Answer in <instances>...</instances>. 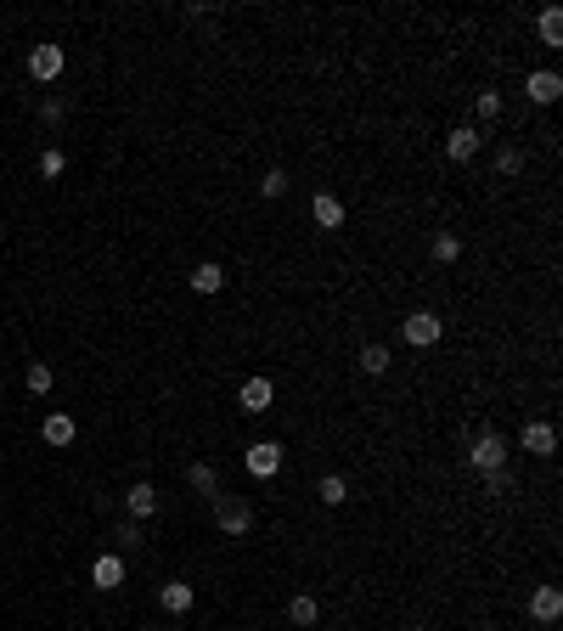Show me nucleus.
<instances>
[{"label": "nucleus", "mask_w": 563, "mask_h": 631, "mask_svg": "<svg viewBox=\"0 0 563 631\" xmlns=\"http://www.w3.org/2000/svg\"><path fill=\"white\" fill-rule=\"evenodd\" d=\"M518 446H524L530 457H552L558 451V429L547 423V417H530V423L518 429Z\"/></svg>", "instance_id": "obj_6"}, {"label": "nucleus", "mask_w": 563, "mask_h": 631, "mask_svg": "<svg viewBox=\"0 0 563 631\" xmlns=\"http://www.w3.org/2000/svg\"><path fill=\"white\" fill-rule=\"evenodd\" d=\"M91 586H96V592H119V586H124V553H101L91 564Z\"/></svg>", "instance_id": "obj_9"}, {"label": "nucleus", "mask_w": 563, "mask_h": 631, "mask_svg": "<svg viewBox=\"0 0 563 631\" xmlns=\"http://www.w3.org/2000/svg\"><path fill=\"white\" fill-rule=\"evenodd\" d=\"M356 367H361L366 378H383V372L394 367V350H389V344H361V355H356Z\"/></svg>", "instance_id": "obj_14"}, {"label": "nucleus", "mask_w": 563, "mask_h": 631, "mask_svg": "<svg viewBox=\"0 0 563 631\" xmlns=\"http://www.w3.org/2000/svg\"><path fill=\"white\" fill-rule=\"evenodd\" d=\"M163 631H170V626H163Z\"/></svg>", "instance_id": "obj_32"}, {"label": "nucleus", "mask_w": 563, "mask_h": 631, "mask_svg": "<svg viewBox=\"0 0 563 631\" xmlns=\"http://www.w3.org/2000/svg\"><path fill=\"white\" fill-rule=\"evenodd\" d=\"M242 468L254 479H277L282 474V446H277V440H254V446L242 451Z\"/></svg>", "instance_id": "obj_4"}, {"label": "nucleus", "mask_w": 563, "mask_h": 631, "mask_svg": "<svg viewBox=\"0 0 563 631\" xmlns=\"http://www.w3.org/2000/svg\"><path fill=\"white\" fill-rule=\"evenodd\" d=\"M473 113L485 119V124H490V119H502V91H479V96H473Z\"/></svg>", "instance_id": "obj_25"}, {"label": "nucleus", "mask_w": 563, "mask_h": 631, "mask_svg": "<svg viewBox=\"0 0 563 631\" xmlns=\"http://www.w3.org/2000/svg\"><path fill=\"white\" fill-rule=\"evenodd\" d=\"M524 96L535 102V108H552V102L563 96V79H558V68H535V74L524 79Z\"/></svg>", "instance_id": "obj_8"}, {"label": "nucleus", "mask_w": 563, "mask_h": 631, "mask_svg": "<svg viewBox=\"0 0 563 631\" xmlns=\"http://www.w3.org/2000/svg\"><path fill=\"white\" fill-rule=\"evenodd\" d=\"M40 119H46V124H62V119H68V102H62V96H46V102H40Z\"/></svg>", "instance_id": "obj_29"}, {"label": "nucleus", "mask_w": 563, "mask_h": 631, "mask_svg": "<svg viewBox=\"0 0 563 631\" xmlns=\"http://www.w3.org/2000/svg\"><path fill=\"white\" fill-rule=\"evenodd\" d=\"M186 479H192L198 496H208V502L220 496V468H215V462H192V468H186Z\"/></svg>", "instance_id": "obj_17"}, {"label": "nucleus", "mask_w": 563, "mask_h": 631, "mask_svg": "<svg viewBox=\"0 0 563 631\" xmlns=\"http://www.w3.org/2000/svg\"><path fill=\"white\" fill-rule=\"evenodd\" d=\"M287 620H294V626H304V631H310V626H316V620H321V603H316V598H310V592H299L294 603H287Z\"/></svg>", "instance_id": "obj_23"}, {"label": "nucleus", "mask_w": 563, "mask_h": 631, "mask_svg": "<svg viewBox=\"0 0 563 631\" xmlns=\"http://www.w3.org/2000/svg\"><path fill=\"white\" fill-rule=\"evenodd\" d=\"M479 141H485V136H479L473 124H456V130L445 136V158H451V164H468V158H479Z\"/></svg>", "instance_id": "obj_10"}, {"label": "nucleus", "mask_w": 563, "mask_h": 631, "mask_svg": "<svg viewBox=\"0 0 563 631\" xmlns=\"http://www.w3.org/2000/svg\"><path fill=\"white\" fill-rule=\"evenodd\" d=\"M270 401H277V384L260 372V378H242V389H237V406L242 412H254V417H265L270 412Z\"/></svg>", "instance_id": "obj_5"}, {"label": "nucleus", "mask_w": 563, "mask_h": 631, "mask_svg": "<svg viewBox=\"0 0 563 631\" xmlns=\"http://www.w3.org/2000/svg\"><path fill=\"white\" fill-rule=\"evenodd\" d=\"M51 384H57V372H51L46 361H29V367H23V389L34 395V401H40V395H51Z\"/></svg>", "instance_id": "obj_22"}, {"label": "nucleus", "mask_w": 563, "mask_h": 631, "mask_svg": "<svg viewBox=\"0 0 563 631\" xmlns=\"http://www.w3.org/2000/svg\"><path fill=\"white\" fill-rule=\"evenodd\" d=\"M310 220H316L321 231H339V226H344V198L316 192V198H310Z\"/></svg>", "instance_id": "obj_13"}, {"label": "nucleus", "mask_w": 563, "mask_h": 631, "mask_svg": "<svg viewBox=\"0 0 563 631\" xmlns=\"http://www.w3.org/2000/svg\"><path fill=\"white\" fill-rule=\"evenodd\" d=\"M62 170H68V158H62L57 147H46V153H40V175H46V181H62Z\"/></svg>", "instance_id": "obj_27"}, {"label": "nucleus", "mask_w": 563, "mask_h": 631, "mask_svg": "<svg viewBox=\"0 0 563 631\" xmlns=\"http://www.w3.org/2000/svg\"><path fill=\"white\" fill-rule=\"evenodd\" d=\"M558 615H563V592H558V586H535V592H530V620L552 626Z\"/></svg>", "instance_id": "obj_12"}, {"label": "nucleus", "mask_w": 563, "mask_h": 631, "mask_svg": "<svg viewBox=\"0 0 563 631\" xmlns=\"http://www.w3.org/2000/svg\"><path fill=\"white\" fill-rule=\"evenodd\" d=\"M220 288H225V265H215V260L192 265V293H220Z\"/></svg>", "instance_id": "obj_21"}, {"label": "nucleus", "mask_w": 563, "mask_h": 631, "mask_svg": "<svg viewBox=\"0 0 563 631\" xmlns=\"http://www.w3.org/2000/svg\"><path fill=\"white\" fill-rule=\"evenodd\" d=\"M400 333H406V344H411V350H434V344L445 339V322H440L434 310H411L406 322H400Z\"/></svg>", "instance_id": "obj_2"}, {"label": "nucleus", "mask_w": 563, "mask_h": 631, "mask_svg": "<svg viewBox=\"0 0 563 631\" xmlns=\"http://www.w3.org/2000/svg\"><path fill=\"white\" fill-rule=\"evenodd\" d=\"M215 530L220 536H248V530H254V502H248V496H215Z\"/></svg>", "instance_id": "obj_1"}, {"label": "nucleus", "mask_w": 563, "mask_h": 631, "mask_svg": "<svg viewBox=\"0 0 563 631\" xmlns=\"http://www.w3.org/2000/svg\"><path fill=\"white\" fill-rule=\"evenodd\" d=\"M40 434H46V446H74V434H79V423L68 412H51L46 423H40Z\"/></svg>", "instance_id": "obj_15"}, {"label": "nucleus", "mask_w": 563, "mask_h": 631, "mask_svg": "<svg viewBox=\"0 0 563 631\" xmlns=\"http://www.w3.org/2000/svg\"><path fill=\"white\" fill-rule=\"evenodd\" d=\"M518 170H524V147H496V175H518Z\"/></svg>", "instance_id": "obj_24"}, {"label": "nucleus", "mask_w": 563, "mask_h": 631, "mask_svg": "<svg viewBox=\"0 0 563 631\" xmlns=\"http://www.w3.org/2000/svg\"><path fill=\"white\" fill-rule=\"evenodd\" d=\"M316 502H321V508H344V502H349V479L344 474H321L316 479Z\"/></svg>", "instance_id": "obj_16"}, {"label": "nucleus", "mask_w": 563, "mask_h": 631, "mask_svg": "<svg viewBox=\"0 0 563 631\" xmlns=\"http://www.w3.org/2000/svg\"><path fill=\"white\" fill-rule=\"evenodd\" d=\"M62 62H68L62 46H34L29 51V79L34 85H51V79H62Z\"/></svg>", "instance_id": "obj_7"}, {"label": "nucleus", "mask_w": 563, "mask_h": 631, "mask_svg": "<svg viewBox=\"0 0 563 631\" xmlns=\"http://www.w3.org/2000/svg\"><path fill=\"white\" fill-rule=\"evenodd\" d=\"M535 34H541V46H547V51H558V46H563V12L547 6V12L535 17Z\"/></svg>", "instance_id": "obj_19"}, {"label": "nucleus", "mask_w": 563, "mask_h": 631, "mask_svg": "<svg viewBox=\"0 0 563 631\" xmlns=\"http://www.w3.org/2000/svg\"><path fill=\"white\" fill-rule=\"evenodd\" d=\"M479 479H485V496H507V491H513V474H507V468H496V474H479Z\"/></svg>", "instance_id": "obj_28"}, {"label": "nucleus", "mask_w": 563, "mask_h": 631, "mask_svg": "<svg viewBox=\"0 0 563 631\" xmlns=\"http://www.w3.org/2000/svg\"><path fill=\"white\" fill-rule=\"evenodd\" d=\"M468 462H473V468H479V474H496V468H507V440H502V434H496V429H485V434H479V440H473V451H468Z\"/></svg>", "instance_id": "obj_3"}, {"label": "nucleus", "mask_w": 563, "mask_h": 631, "mask_svg": "<svg viewBox=\"0 0 563 631\" xmlns=\"http://www.w3.org/2000/svg\"><path fill=\"white\" fill-rule=\"evenodd\" d=\"M158 603L170 609V615H186V609L198 603V592H192V586H186V581H170V586H158Z\"/></svg>", "instance_id": "obj_18"}, {"label": "nucleus", "mask_w": 563, "mask_h": 631, "mask_svg": "<svg viewBox=\"0 0 563 631\" xmlns=\"http://www.w3.org/2000/svg\"><path fill=\"white\" fill-rule=\"evenodd\" d=\"M119 547H124V553H136V547H141V524H136V519L119 524Z\"/></svg>", "instance_id": "obj_30"}, {"label": "nucleus", "mask_w": 563, "mask_h": 631, "mask_svg": "<svg viewBox=\"0 0 563 631\" xmlns=\"http://www.w3.org/2000/svg\"><path fill=\"white\" fill-rule=\"evenodd\" d=\"M428 254H434V265H456L462 260V237H456V231H434Z\"/></svg>", "instance_id": "obj_20"}, {"label": "nucleus", "mask_w": 563, "mask_h": 631, "mask_svg": "<svg viewBox=\"0 0 563 631\" xmlns=\"http://www.w3.org/2000/svg\"><path fill=\"white\" fill-rule=\"evenodd\" d=\"M124 513H130L136 524H141V519H153V513H158V491L147 485V479H136V485H130V491H124Z\"/></svg>", "instance_id": "obj_11"}, {"label": "nucleus", "mask_w": 563, "mask_h": 631, "mask_svg": "<svg viewBox=\"0 0 563 631\" xmlns=\"http://www.w3.org/2000/svg\"><path fill=\"white\" fill-rule=\"evenodd\" d=\"M260 198H287V170H265L260 175Z\"/></svg>", "instance_id": "obj_26"}, {"label": "nucleus", "mask_w": 563, "mask_h": 631, "mask_svg": "<svg viewBox=\"0 0 563 631\" xmlns=\"http://www.w3.org/2000/svg\"><path fill=\"white\" fill-rule=\"evenodd\" d=\"M406 631H423V626H406Z\"/></svg>", "instance_id": "obj_31"}]
</instances>
